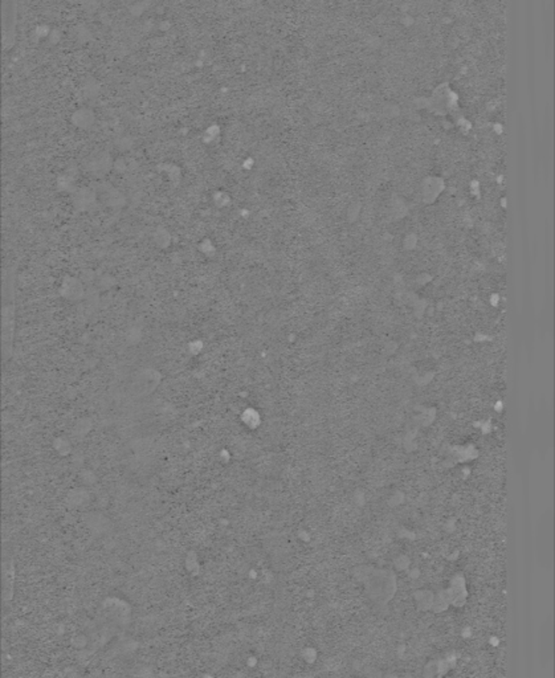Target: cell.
Wrapping results in <instances>:
<instances>
[{
	"mask_svg": "<svg viewBox=\"0 0 555 678\" xmlns=\"http://www.w3.org/2000/svg\"><path fill=\"white\" fill-rule=\"evenodd\" d=\"M538 547L543 553V559L552 563L553 555V514L552 511L545 513L541 517V522L538 525Z\"/></svg>",
	"mask_w": 555,
	"mask_h": 678,
	"instance_id": "1",
	"label": "cell"
}]
</instances>
